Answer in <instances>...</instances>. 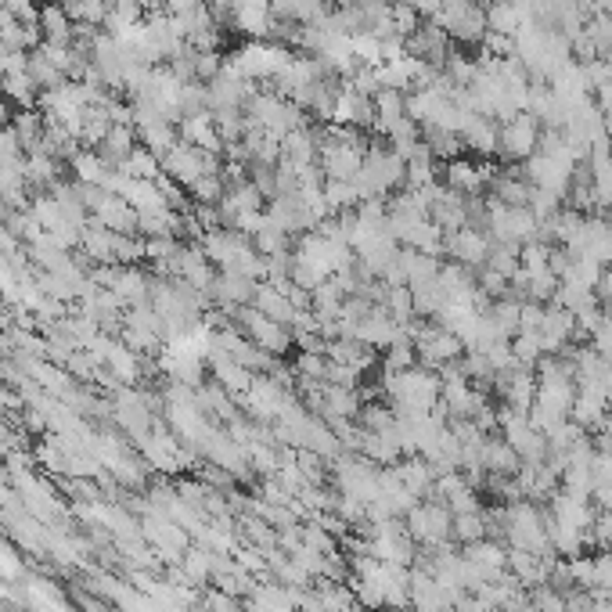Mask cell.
I'll use <instances>...</instances> for the list:
<instances>
[{"mask_svg":"<svg viewBox=\"0 0 612 612\" xmlns=\"http://www.w3.org/2000/svg\"><path fill=\"white\" fill-rule=\"evenodd\" d=\"M404 177H407L404 155H396L389 144H368L360 173L353 177V188H357L360 202H368V198H386L393 188H404Z\"/></svg>","mask_w":612,"mask_h":612,"instance_id":"1","label":"cell"},{"mask_svg":"<svg viewBox=\"0 0 612 612\" xmlns=\"http://www.w3.org/2000/svg\"><path fill=\"white\" fill-rule=\"evenodd\" d=\"M386 389L393 396V404L404 414H429L436 407V400H440L443 382L429 368H407V371H389Z\"/></svg>","mask_w":612,"mask_h":612,"instance_id":"2","label":"cell"},{"mask_svg":"<svg viewBox=\"0 0 612 612\" xmlns=\"http://www.w3.org/2000/svg\"><path fill=\"white\" fill-rule=\"evenodd\" d=\"M483 231L490 234V242L501 245H526L537 238L540 220L526 206H504L497 198L483 202Z\"/></svg>","mask_w":612,"mask_h":612,"instance_id":"3","label":"cell"},{"mask_svg":"<svg viewBox=\"0 0 612 612\" xmlns=\"http://www.w3.org/2000/svg\"><path fill=\"white\" fill-rule=\"evenodd\" d=\"M540 134H544V126H540L530 112H515L512 119H504V123L497 126V152H501L504 159L526 162L540 148Z\"/></svg>","mask_w":612,"mask_h":612,"instance_id":"4","label":"cell"},{"mask_svg":"<svg viewBox=\"0 0 612 612\" xmlns=\"http://www.w3.org/2000/svg\"><path fill=\"white\" fill-rule=\"evenodd\" d=\"M162 170H166V177H170L173 184L191 188V184H198V180L209 177V173H220V166H216V155L202 152V148L173 144L170 152L162 155Z\"/></svg>","mask_w":612,"mask_h":612,"instance_id":"5","label":"cell"},{"mask_svg":"<svg viewBox=\"0 0 612 612\" xmlns=\"http://www.w3.org/2000/svg\"><path fill=\"white\" fill-rule=\"evenodd\" d=\"M414 342V353H418V360L422 364H429V368H443V364H450V360L458 357L465 346H461V339L450 328H443V324H422L418 332L411 335Z\"/></svg>","mask_w":612,"mask_h":612,"instance_id":"6","label":"cell"},{"mask_svg":"<svg viewBox=\"0 0 612 612\" xmlns=\"http://www.w3.org/2000/svg\"><path fill=\"white\" fill-rule=\"evenodd\" d=\"M566 249L573 256H580V260H591L598 267H605V263H612V224L602 220V216H584V227H580V234H576Z\"/></svg>","mask_w":612,"mask_h":612,"instance_id":"7","label":"cell"},{"mask_svg":"<svg viewBox=\"0 0 612 612\" xmlns=\"http://www.w3.org/2000/svg\"><path fill=\"white\" fill-rule=\"evenodd\" d=\"M490 234L479 231V227H458V231H447V242H443V252H450V260L461 263V267H483L486 256H490Z\"/></svg>","mask_w":612,"mask_h":612,"instance_id":"8","label":"cell"},{"mask_svg":"<svg viewBox=\"0 0 612 612\" xmlns=\"http://www.w3.org/2000/svg\"><path fill=\"white\" fill-rule=\"evenodd\" d=\"M404 47H407V54H411V58L432 65V69H443V65H447V58H450V36H447V29L436 26V22H422V26L407 36Z\"/></svg>","mask_w":612,"mask_h":612,"instance_id":"9","label":"cell"},{"mask_svg":"<svg viewBox=\"0 0 612 612\" xmlns=\"http://www.w3.org/2000/svg\"><path fill=\"white\" fill-rule=\"evenodd\" d=\"M242 324H245V332H249L252 346H260L263 353H285L288 346H292V332H288L285 324L274 321V317L260 314L256 306H249V310H242Z\"/></svg>","mask_w":612,"mask_h":612,"instance_id":"10","label":"cell"},{"mask_svg":"<svg viewBox=\"0 0 612 612\" xmlns=\"http://www.w3.org/2000/svg\"><path fill=\"white\" fill-rule=\"evenodd\" d=\"M332 126H350V130L375 126V98H368V94H360V90H353V87H346V83H342L339 94H335Z\"/></svg>","mask_w":612,"mask_h":612,"instance_id":"11","label":"cell"},{"mask_svg":"<svg viewBox=\"0 0 612 612\" xmlns=\"http://www.w3.org/2000/svg\"><path fill=\"white\" fill-rule=\"evenodd\" d=\"M497 173L483 162H472V159H450L447 162V188L458 191V195L472 198L486 188V184H494Z\"/></svg>","mask_w":612,"mask_h":612,"instance_id":"12","label":"cell"},{"mask_svg":"<svg viewBox=\"0 0 612 612\" xmlns=\"http://www.w3.org/2000/svg\"><path fill=\"white\" fill-rule=\"evenodd\" d=\"M94 216H98V224L108 227V231H116V234H134L137 231V209L126 202V198L112 195V191L101 188L98 202H94Z\"/></svg>","mask_w":612,"mask_h":612,"instance_id":"13","label":"cell"},{"mask_svg":"<svg viewBox=\"0 0 612 612\" xmlns=\"http://www.w3.org/2000/svg\"><path fill=\"white\" fill-rule=\"evenodd\" d=\"M231 26L245 36H270V29H274L270 0H234Z\"/></svg>","mask_w":612,"mask_h":612,"instance_id":"14","label":"cell"},{"mask_svg":"<svg viewBox=\"0 0 612 612\" xmlns=\"http://www.w3.org/2000/svg\"><path fill=\"white\" fill-rule=\"evenodd\" d=\"M411 530L414 537L429 540V544H440L443 537H450V512L443 504H425V508H414L411 512Z\"/></svg>","mask_w":612,"mask_h":612,"instance_id":"15","label":"cell"},{"mask_svg":"<svg viewBox=\"0 0 612 612\" xmlns=\"http://www.w3.org/2000/svg\"><path fill=\"white\" fill-rule=\"evenodd\" d=\"M461 144L472 148L479 155H494L497 152V123L494 119L479 116V112H468L465 123H461Z\"/></svg>","mask_w":612,"mask_h":612,"instance_id":"16","label":"cell"},{"mask_svg":"<svg viewBox=\"0 0 612 612\" xmlns=\"http://www.w3.org/2000/svg\"><path fill=\"white\" fill-rule=\"evenodd\" d=\"M180 123H184V141H188L191 148H202V152H209V155L224 152V137H220V130H216L213 112H202V116L180 119Z\"/></svg>","mask_w":612,"mask_h":612,"instance_id":"17","label":"cell"},{"mask_svg":"<svg viewBox=\"0 0 612 612\" xmlns=\"http://www.w3.org/2000/svg\"><path fill=\"white\" fill-rule=\"evenodd\" d=\"M252 299H256V310H260V314L274 317V321H281L285 328L296 321V314H299V306L288 299L285 285H256V296Z\"/></svg>","mask_w":612,"mask_h":612,"instance_id":"18","label":"cell"},{"mask_svg":"<svg viewBox=\"0 0 612 612\" xmlns=\"http://www.w3.org/2000/svg\"><path fill=\"white\" fill-rule=\"evenodd\" d=\"M40 29H44V44H58V47H69L72 33H76L69 11H65L62 4H47V8L40 11Z\"/></svg>","mask_w":612,"mask_h":612,"instance_id":"19","label":"cell"},{"mask_svg":"<svg viewBox=\"0 0 612 612\" xmlns=\"http://www.w3.org/2000/svg\"><path fill=\"white\" fill-rule=\"evenodd\" d=\"M404 101H407V94H400V90H378L375 94V126L382 134H389V130L407 116Z\"/></svg>","mask_w":612,"mask_h":612,"instance_id":"20","label":"cell"},{"mask_svg":"<svg viewBox=\"0 0 612 612\" xmlns=\"http://www.w3.org/2000/svg\"><path fill=\"white\" fill-rule=\"evenodd\" d=\"M213 292L220 303H249L252 296H256V278H242V274H227L224 270V278H216L213 281Z\"/></svg>","mask_w":612,"mask_h":612,"instance_id":"21","label":"cell"},{"mask_svg":"<svg viewBox=\"0 0 612 612\" xmlns=\"http://www.w3.org/2000/svg\"><path fill=\"white\" fill-rule=\"evenodd\" d=\"M159 170H162L159 155H152L144 144L141 148H134V152L119 162V173H123V177H134V180H155L159 177Z\"/></svg>","mask_w":612,"mask_h":612,"instance_id":"22","label":"cell"},{"mask_svg":"<svg viewBox=\"0 0 612 612\" xmlns=\"http://www.w3.org/2000/svg\"><path fill=\"white\" fill-rule=\"evenodd\" d=\"M411 8L418 11V18H436L440 15V8H443V0H411Z\"/></svg>","mask_w":612,"mask_h":612,"instance_id":"23","label":"cell"},{"mask_svg":"<svg viewBox=\"0 0 612 612\" xmlns=\"http://www.w3.org/2000/svg\"><path fill=\"white\" fill-rule=\"evenodd\" d=\"M594 296L602 299V303L612 310V270H605L602 274V281H598V288H594Z\"/></svg>","mask_w":612,"mask_h":612,"instance_id":"24","label":"cell"},{"mask_svg":"<svg viewBox=\"0 0 612 612\" xmlns=\"http://www.w3.org/2000/svg\"><path fill=\"white\" fill-rule=\"evenodd\" d=\"M602 119H605V134H609V141H612V101L602 105Z\"/></svg>","mask_w":612,"mask_h":612,"instance_id":"25","label":"cell"},{"mask_svg":"<svg viewBox=\"0 0 612 612\" xmlns=\"http://www.w3.org/2000/svg\"><path fill=\"white\" fill-rule=\"evenodd\" d=\"M112 4H119V0H112Z\"/></svg>","mask_w":612,"mask_h":612,"instance_id":"26","label":"cell"}]
</instances>
